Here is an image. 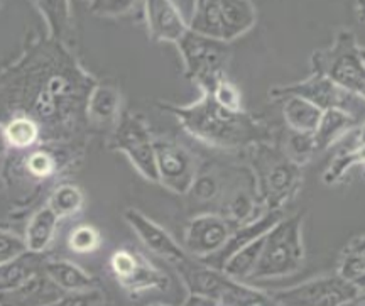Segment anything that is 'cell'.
<instances>
[{
	"instance_id": "obj_1",
	"label": "cell",
	"mask_w": 365,
	"mask_h": 306,
	"mask_svg": "<svg viewBox=\"0 0 365 306\" xmlns=\"http://www.w3.org/2000/svg\"><path fill=\"white\" fill-rule=\"evenodd\" d=\"M161 108L175 116L185 131L202 143L223 149H239L266 143L267 129L252 116L242 111H230L203 91L202 98L190 105L161 103Z\"/></svg>"
},
{
	"instance_id": "obj_2",
	"label": "cell",
	"mask_w": 365,
	"mask_h": 306,
	"mask_svg": "<svg viewBox=\"0 0 365 306\" xmlns=\"http://www.w3.org/2000/svg\"><path fill=\"white\" fill-rule=\"evenodd\" d=\"M304 213L281 217L264 235L259 261L247 281L276 280L299 271L304 262Z\"/></svg>"
},
{
	"instance_id": "obj_3",
	"label": "cell",
	"mask_w": 365,
	"mask_h": 306,
	"mask_svg": "<svg viewBox=\"0 0 365 306\" xmlns=\"http://www.w3.org/2000/svg\"><path fill=\"white\" fill-rule=\"evenodd\" d=\"M257 22L252 0H195L188 27L195 33L232 43Z\"/></svg>"
},
{
	"instance_id": "obj_4",
	"label": "cell",
	"mask_w": 365,
	"mask_h": 306,
	"mask_svg": "<svg viewBox=\"0 0 365 306\" xmlns=\"http://www.w3.org/2000/svg\"><path fill=\"white\" fill-rule=\"evenodd\" d=\"M312 68L340 88L365 100V49L360 48L352 31L341 29L330 48L314 51Z\"/></svg>"
},
{
	"instance_id": "obj_5",
	"label": "cell",
	"mask_w": 365,
	"mask_h": 306,
	"mask_svg": "<svg viewBox=\"0 0 365 306\" xmlns=\"http://www.w3.org/2000/svg\"><path fill=\"white\" fill-rule=\"evenodd\" d=\"M185 65V76L202 88L212 91L217 81L225 76L230 61V46L227 41L208 38L188 27L176 43Z\"/></svg>"
},
{
	"instance_id": "obj_6",
	"label": "cell",
	"mask_w": 365,
	"mask_h": 306,
	"mask_svg": "<svg viewBox=\"0 0 365 306\" xmlns=\"http://www.w3.org/2000/svg\"><path fill=\"white\" fill-rule=\"evenodd\" d=\"M255 148L257 159L259 193L267 210H281L296 195L301 185L299 164L291 161L284 153L269 149L267 144L259 143Z\"/></svg>"
},
{
	"instance_id": "obj_7",
	"label": "cell",
	"mask_w": 365,
	"mask_h": 306,
	"mask_svg": "<svg viewBox=\"0 0 365 306\" xmlns=\"http://www.w3.org/2000/svg\"><path fill=\"white\" fill-rule=\"evenodd\" d=\"M359 287L352 281L341 277L339 272L331 276L317 277L303 285L272 291L274 305L284 306H339L350 305L357 296Z\"/></svg>"
},
{
	"instance_id": "obj_8",
	"label": "cell",
	"mask_w": 365,
	"mask_h": 306,
	"mask_svg": "<svg viewBox=\"0 0 365 306\" xmlns=\"http://www.w3.org/2000/svg\"><path fill=\"white\" fill-rule=\"evenodd\" d=\"M110 148L124 153L130 159L132 166L145 180L159 183L156 156H154V141L143 118L129 112L118 116L112 134Z\"/></svg>"
},
{
	"instance_id": "obj_9",
	"label": "cell",
	"mask_w": 365,
	"mask_h": 306,
	"mask_svg": "<svg viewBox=\"0 0 365 306\" xmlns=\"http://www.w3.org/2000/svg\"><path fill=\"white\" fill-rule=\"evenodd\" d=\"M287 95H298V97L307 98L322 108V111H327V108H344V111L354 113L357 117V113L354 112L352 103L360 97L340 88L339 85L333 83L330 78H327L322 73L313 71L312 76H308L307 80L298 81V83L274 86V88L269 90V98L274 100V102H279L282 97H287Z\"/></svg>"
},
{
	"instance_id": "obj_10",
	"label": "cell",
	"mask_w": 365,
	"mask_h": 306,
	"mask_svg": "<svg viewBox=\"0 0 365 306\" xmlns=\"http://www.w3.org/2000/svg\"><path fill=\"white\" fill-rule=\"evenodd\" d=\"M108 262L118 285L130 293L145 290H166L170 286V277L140 253L118 249L112 254Z\"/></svg>"
},
{
	"instance_id": "obj_11",
	"label": "cell",
	"mask_w": 365,
	"mask_h": 306,
	"mask_svg": "<svg viewBox=\"0 0 365 306\" xmlns=\"http://www.w3.org/2000/svg\"><path fill=\"white\" fill-rule=\"evenodd\" d=\"M159 183L178 195H186L196 178V159L181 144L166 139L154 141Z\"/></svg>"
},
{
	"instance_id": "obj_12",
	"label": "cell",
	"mask_w": 365,
	"mask_h": 306,
	"mask_svg": "<svg viewBox=\"0 0 365 306\" xmlns=\"http://www.w3.org/2000/svg\"><path fill=\"white\" fill-rule=\"evenodd\" d=\"M232 223L215 213H203L188 223L185 232L186 253L202 259L220 250L230 237Z\"/></svg>"
},
{
	"instance_id": "obj_13",
	"label": "cell",
	"mask_w": 365,
	"mask_h": 306,
	"mask_svg": "<svg viewBox=\"0 0 365 306\" xmlns=\"http://www.w3.org/2000/svg\"><path fill=\"white\" fill-rule=\"evenodd\" d=\"M124 218L150 253L163 257L164 261L173 264V266H178V264L186 261L191 255L161 225L150 220L139 210L127 208Z\"/></svg>"
},
{
	"instance_id": "obj_14",
	"label": "cell",
	"mask_w": 365,
	"mask_h": 306,
	"mask_svg": "<svg viewBox=\"0 0 365 306\" xmlns=\"http://www.w3.org/2000/svg\"><path fill=\"white\" fill-rule=\"evenodd\" d=\"M149 36L158 43L176 44L188 31V22L173 0H143Z\"/></svg>"
},
{
	"instance_id": "obj_15",
	"label": "cell",
	"mask_w": 365,
	"mask_h": 306,
	"mask_svg": "<svg viewBox=\"0 0 365 306\" xmlns=\"http://www.w3.org/2000/svg\"><path fill=\"white\" fill-rule=\"evenodd\" d=\"M43 272L41 267V254L26 250L11 261L0 264V295L12 293L24 286L31 277Z\"/></svg>"
},
{
	"instance_id": "obj_16",
	"label": "cell",
	"mask_w": 365,
	"mask_h": 306,
	"mask_svg": "<svg viewBox=\"0 0 365 306\" xmlns=\"http://www.w3.org/2000/svg\"><path fill=\"white\" fill-rule=\"evenodd\" d=\"M355 126H357V117L354 113L344 111V108H327V111H323L318 127L313 132L317 149H328L330 146L339 143L341 137L355 129Z\"/></svg>"
},
{
	"instance_id": "obj_17",
	"label": "cell",
	"mask_w": 365,
	"mask_h": 306,
	"mask_svg": "<svg viewBox=\"0 0 365 306\" xmlns=\"http://www.w3.org/2000/svg\"><path fill=\"white\" fill-rule=\"evenodd\" d=\"M43 272L46 274L49 281L53 285H56L63 293L68 291H81V290H90V287H97V277L91 276L81 269L76 264L70 261H48L43 264Z\"/></svg>"
},
{
	"instance_id": "obj_18",
	"label": "cell",
	"mask_w": 365,
	"mask_h": 306,
	"mask_svg": "<svg viewBox=\"0 0 365 306\" xmlns=\"http://www.w3.org/2000/svg\"><path fill=\"white\" fill-rule=\"evenodd\" d=\"M279 102L282 103V117L291 131L314 132L322 118V108L298 95H287Z\"/></svg>"
},
{
	"instance_id": "obj_19",
	"label": "cell",
	"mask_w": 365,
	"mask_h": 306,
	"mask_svg": "<svg viewBox=\"0 0 365 306\" xmlns=\"http://www.w3.org/2000/svg\"><path fill=\"white\" fill-rule=\"evenodd\" d=\"M86 113L97 124H113L120 116V93L110 85H95L86 100Z\"/></svg>"
},
{
	"instance_id": "obj_20",
	"label": "cell",
	"mask_w": 365,
	"mask_h": 306,
	"mask_svg": "<svg viewBox=\"0 0 365 306\" xmlns=\"http://www.w3.org/2000/svg\"><path fill=\"white\" fill-rule=\"evenodd\" d=\"M41 16L48 26L49 36L65 43L71 38V7L70 0H33Z\"/></svg>"
},
{
	"instance_id": "obj_21",
	"label": "cell",
	"mask_w": 365,
	"mask_h": 306,
	"mask_svg": "<svg viewBox=\"0 0 365 306\" xmlns=\"http://www.w3.org/2000/svg\"><path fill=\"white\" fill-rule=\"evenodd\" d=\"M59 222V217L53 212L51 208L46 205L34 213V217L31 218L29 225L26 228V245L27 250L31 253H44L49 248V244L53 242L54 232H56V225Z\"/></svg>"
},
{
	"instance_id": "obj_22",
	"label": "cell",
	"mask_w": 365,
	"mask_h": 306,
	"mask_svg": "<svg viewBox=\"0 0 365 306\" xmlns=\"http://www.w3.org/2000/svg\"><path fill=\"white\" fill-rule=\"evenodd\" d=\"M264 235L257 237V239H254L252 242H249L247 245H244V248L237 250L234 255H230L222 271L225 272L228 277H232V280L247 281L250 272L254 271L255 264L259 261V255H261Z\"/></svg>"
},
{
	"instance_id": "obj_23",
	"label": "cell",
	"mask_w": 365,
	"mask_h": 306,
	"mask_svg": "<svg viewBox=\"0 0 365 306\" xmlns=\"http://www.w3.org/2000/svg\"><path fill=\"white\" fill-rule=\"evenodd\" d=\"M218 303L222 306H269L274 305V301L269 293L230 277V281L223 287Z\"/></svg>"
},
{
	"instance_id": "obj_24",
	"label": "cell",
	"mask_w": 365,
	"mask_h": 306,
	"mask_svg": "<svg viewBox=\"0 0 365 306\" xmlns=\"http://www.w3.org/2000/svg\"><path fill=\"white\" fill-rule=\"evenodd\" d=\"M85 205V195L76 185H59L49 196L48 207L53 210L59 218L73 217L81 212Z\"/></svg>"
},
{
	"instance_id": "obj_25",
	"label": "cell",
	"mask_w": 365,
	"mask_h": 306,
	"mask_svg": "<svg viewBox=\"0 0 365 306\" xmlns=\"http://www.w3.org/2000/svg\"><path fill=\"white\" fill-rule=\"evenodd\" d=\"M7 144L16 149H27L39 141V122L31 117H16L4 127Z\"/></svg>"
},
{
	"instance_id": "obj_26",
	"label": "cell",
	"mask_w": 365,
	"mask_h": 306,
	"mask_svg": "<svg viewBox=\"0 0 365 306\" xmlns=\"http://www.w3.org/2000/svg\"><path fill=\"white\" fill-rule=\"evenodd\" d=\"M365 272V235L355 237L349 245L341 250L339 274L349 281H355L360 274Z\"/></svg>"
},
{
	"instance_id": "obj_27",
	"label": "cell",
	"mask_w": 365,
	"mask_h": 306,
	"mask_svg": "<svg viewBox=\"0 0 365 306\" xmlns=\"http://www.w3.org/2000/svg\"><path fill=\"white\" fill-rule=\"evenodd\" d=\"M357 164H365V144L362 146H354L350 149L344 151L330 163V166L327 168L325 175H323V183L327 185H335L336 181H340L346 171L352 166Z\"/></svg>"
},
{
	"instance_id": "obj_28",
	"label": "cell",
	"mask_w": 365,
	"mask_h": 306,
	"mask_svg": "<svg viewBox=\"0 0 365 306\" xmlns=\"http://www.w3.org/2000/svg\"><path fill=\"white\" fill-rule=\"evenodd\" d=\"M314 153H318V149L317 144H314L313 132H289V136L286 139L284 154L291 161L303 166L304 163H308L313 158Z\"/></svg>"
},
{
	"instance_id": "obj_29",
	"label": "cell",
	"mask_w": 365,
	"mask_h": 306,
	"mask_svg": "<svg viewBox=\"0 0 365 306\" xmlns=\"http://www.w3.org/2000/svg\"><path fill=\"white\" fill-rule=\"evenodd\" d=\"M68 245L78 254H91L102 245V235L93 225H78L68 235Z\"/></svg>"
},
{
	"instance_id": "obj_30",
	"label": "cell",
	"mask_w": 365,
	"mask_h": 306,
	"mask_svg": "<svg viewBox=\"0 0 365 306\" xmlns=\"http://www.w3.org/2000/svg\"><path fill=\"white\" fill-rule=\"evenodd\" d=\"M210 93H212L213 98H215L220 105H223V107L230 108V111H242L240 91L227 78V76H222Z\"/></svg>"
},
{
	"instance_id": "obj_31",
	"label": "cell",
	"mask_w": 365,
	"mask_h": 306,
	"mask_svg": "<svg viewBox=\"0 0 365 306\" xmlns=\"http://www.w3.org/2000/svg\"><path fill=\"white\" fill-rule=\"evenodd\" d=\"M91 14L98 17H120L130 12L139 0H88Z\"/></svg>"
},
{
	"instance_id": "obj_32",
	"label": "cell",
	"mask_w": 365,
	"mask_h": 306,
	"mask_svg": "<svg viewBox=\"0 0 365 306\" xmlns=\"http://www.w3.org/2000/svg\"><path fill=\"white\" fill-rule=\"evenodd\" d=\"M103 295L102 291H98L97 287H90V290H81V291H68L63 293L56 300L58 306H97L103 305Z\"/></svg>"
},
{
	"instance_id": "obj_33",
	"label": "cell",
	"mask_w": 365,
	"mask_h": 306,
	"mask_svg": "<svg viewBox=\"0 0 365 306\" xmlns=\"http://www.w3.org/2000/svg\"><path fill=\"white\" fill-rule=\"evenodd\" d=\"M27 250L26 240L0 228V264L11 261Z\"/></svg>"
},
{
	"instance_id": "obj_34",
	"label": "cell",
	"mask_w": 365,
	"mask_h": 306,
	"mask_svg": "<svg viewBox=\"0 0 365 306\" xmlns=\"http://www.w3.org/2000/svg\"><path fill=\"white\" fill-rule=\"evenodd\" d=\"M26 168L33 176L44 178V176L53 175L54 168H56V163H54V159L49 156L48 153H44V151H38V153L31 154V156L27 158Z\"/></svg>"
},
{
	"instance_id": "obj_35",
	"label": "cell",
	"mask_w": 365,
	"mask_h": 306,
	"mask_svg": "<svg viewBox=\"0 0 365 306\" xmlns=\"http://www.w3.org/2000/svg\"><path fill=\"white\" fill-rule=\"evenodd\" d=\"M254 212V202L249 198L247 195L240 193L237 195L230 203V217L234 222H244L249 223L255 220L254 217H250V213Z\"/></svg>"
},
{
	"instance_id": "obj_36",
	"label": "cell",
	"mask_w": 365,
	"mask_h": 306,
	"mask_svg": "<svg viewBox=\"0 0 365 306\" xmlns=\"http://www.w3.org/2000/svg\"><path fill=\"white\" fill-rule=\"evenodd\" d=\"M191 190H193V193L198 196L200 200H210L217 193V181L213 180L212 176H203V178H198V180L195 178L193 185H191Z\"/></svg>"
},
{
	"instance_id": "obj_37",
	"label": "cell",
	"mask_w": 365,
	"mask_h": 306,
	"mask_svg": "<svg viewBox=\"0 0 365 306\" xmlns=\"http://www.w3.org/2000/svg\"><path fill=\"white\" fill-rule=\"evenodd\" d=\"M185 305L190 306H220L215 298L208 295H202V293H190L188 298L185 300Z\"/></svg>"
},
{
	"instance_id": "obj_38",
	"label": "cell",
	"mask_w": 365,
	"mask_h": 306,
	"mask_svg": "<svg viewBox=\"0 0 365 306\" xmlns=\"http://www.w3.org/2000/svg\"><path fill=\"white\" fill-rule=\"evenodd\" d=\"M354 132H355V136L352 137V144L354 146L365 144V122L362 124V127H360V129L354 131Z\"/></svg>"
},
{
	"instance_id": "obj_39",
	"label": "cell",
	"mask_w": 365,
	"mask_h": 306,
	"mask_svg": "<svg viewBox=\"0 0 365 306\" xmlns=\"http://www.w3.org/2000/svg\"><path fill=\"white\" fill-rule=\"evenodd\" d=\"M355 12L360 22H365V0H355Z\"/></svg>"
},
{
	"instance_id": "obj_40",
	"label": "cell",
	"mask_w": 365,
	"mask_h": 306,
	"mask_svg": "<svg viewBox=\"0 0 365 306\" xmlns=\"http://www.w3.org/2000/svg\"><path fill=\"white\" fill-rule=\"evenodd\" d=\"M9 144H7V139H6V131H4V126L0 124V154H4L7 151Z\"/></svg>"
},
{
	"instance_id": "obj_41",
	"label": "cell",
	"mask_w": 365,
	"mask_h": 306,
	"mask_svg": "<svg viewBox=\"0 0 365 306\" xmlns=\"http://www.w3.org/2000/svg\"><path fill=\"white\" fill-rule=\"evenodd\" d=\"M350 305H365V287H360L357 296H355Z\"/></svg>"
},
{
	"instance_id": "obj_42",
	"label": "cell",
	"mask_w": 365,
	"mask_h": 306,
	"mask_svg": "<svg viewBox=\"0 0 365 306\" xmlns=\"http://www.w3.org/2000/svg\"><path fill=\"white\" fill-rule=\"evenodd\" d=\"M354 285H355V286H357V287H359V290H360V287H365V272H362V274H360V276L357 277V280H355V281H354Z\"/></svg>"
}]
</instances>
